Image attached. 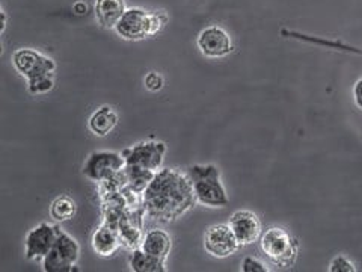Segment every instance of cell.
Masks as SVG:
<instances>
[{"mask_svg": "<svg viewBox=\"0 0 362 272\" xmlns=\"http://www.w3.org/2000/svg\"><path fill=\"white\" fill-rule=\"evenodd\" d=\"M197 197L187 174L160 169L144 191V208L151 220L169 222L195 206Z\"/></svg>", "mask_w": 362, "mask_h": 272, "instance_id": "1", "label": "cell"}, {"mask_svg": "<svg viewBox=\"0 0 362 272\" xmlns=\"http://www.w3.org/2000/svg\"><path fill=\"white\" fill-rule=\"evenodd\" d=\"M187 176L194 186L198 203L209 208L228 206L230 200L221 181V173L216 165H192L187 169Z\"/></svg>", "mask_w": 362, "mask_h": 272, "instance_id": "2", "label": "cell"}, {"mask_svg": "<svg viewBox=\"0 0 362 272\" xmlns=\"http://www.w3.org/2000/svg\"><path fill=\"white\" fill-rule=\"evenodd\" d=\"M263 253L276 266L287 268L294 265L298 257L299 244L294 237L281 227H270L259 237Z\"/></svg>", "mask_w": 362, "mask_h": 272, "instance_id": "3", "label": "cell"}, {"mask_svg": "<svg viewBox=\"0 0 362 272\" xmlns=\"http://www.w3.org/2000/svg\"><path fill=\"white\" fill-rule=\"evenodd\" d=\"M81 248L76 239L59 229L58 239L49 251V254L42 259V269L45 272H61V271H74Z\"/></svg>", "mask_w": 362, "mask_h": 272, "instance_id": "4", "label": "cell"}, {"mask_svg": "<svg viewBox=\"0 0 362 272\" xmlns=\"http://www.w3.org/2000/svg\"><path fill=\"white\" fill-rule=\"evenodd\" d=\"M166 145L165 142L148 141L136 144L130 149L122 152L124 159H126V166L145 169V171L157 173L162 169L165 161Z\"/></svg>", "mask_w": 362, "mask_h": 272, "instance_id": "5", "label": "cell"}, {"mask_svg": "<svg viewBox=\"0 0 362 272\" xmlns=\"http://www.w3.org/2000/svg\"><path fill=\"white\" fill-rule=\"evenodd\" d=\"M126 166V159L117 152L90 153L83 165V174L93 181H103Z\"/></svg>", "mask_w": 362, "mask_h": 272, "instance_id": "6", "label": "cell"}, {"mask_svg": "<svg viewBox=\"0 0 362 272\" xmlns=\"http://www.w3.org/2000/svg\"><path fill=\"white\" fill-rule=\"evenodd\" d=\"M115 30L119 37L130 41L151 37V14L139 8L127 9L117 23Z\"/></svg>", "mask_w": 362, "mask_h": 272, "instance_id": "7", "label": "cell"}, {"mask_svg": "<svg viewBox=\"0 0 362 272\" xmlns=\"http://www.w3.org/2000/svg\"><path fill=\"white\" fill-rule=\"evenodd\" d=\"M13 62L20 74L28 77V82L32 79L53 74L56 68L54 62L47 56H42L41 53L29 49L17 50L13 56Z\"/></svg>", "mask_w": 362, "mask_h": 272, "instance_id": "8", "label": "cell"}, {"mask_svg": "<svg viewBox=\"0 0 362 272\" xmlns=\"http://www.w3.org/2000/svg\"><path fill=\"white\" fill-rule=\"evenodd\" d=\"M204 246H206V249L211 256L223 259L233 256L237 251V248L240 246V244L237 241V237L233 233L230 225L218 224L210 227L206 232V236H204Z\"/></svg>", "mask_w": 362, "mask_h": 272, "instance_id": "9", "label": "cell"}, {"mask_svg": "<svg viewBox=\"0 0 362 272\" xmlns=\"http://www.w3.org/2000/svg\"><path fill=\"white\" fill-rule=\"evenodd\" d=\"M59 227L41 222L26 236V257L29 260H40L49 254L52 246L58 239Z\"/></svg>", "mask_w": 362, "mask_h": 272, "instance_id": "10", "label": "cell"}, {"mask_svg": "<svg viewBox=\"0 0 362 272\" xmlns=\"http://www.w3.org/2000/svg\"><path fill=\"white\" fill-rule=\"evenodd\" d=\"M198 47L207 58H223L233 52V41L222 28L209 26L199 33Z\"/></svg>", "mask_w": 362, "mask_h": 272, "instance_id": "11", "label": "cell"}, {"mask_svg": "<svg viewBox=\"0 0 362 272\" xmlns=\"http://www.w3.org/2000/svg\"><path fill=\"white\" fill-rule=\"evenodd\" d=\"M230 227L240 245H251L262 237V222L254 212H235L230 220Z\"/></svg>", "mask_w": 362, "mask_h": 272, "instance_id": "12", "label": "cell"}, {"mask_svg": "<svg viewBox=\"0 0 362 272\" xmlns=\"http://www.w3.org/2000/svg\"><path fill=\"white\" fill-rule=\"evenodd\" d=\"M126 11V0H97L95 4V17L103 28H115Z\"/></svg>", "mask_w": 362, "mask_h": 272, "instance_id": "13", "label": "cell"}, {"mask_svg": "<svg viewBox=\"0 0 362 272\" xmlns=\"http://www.w3.org/2000/svg\"><path fill=\"white\" fill-rule=\"evenodd\" d=\"M281 35L291 38V40L308 42V44L322 45V47H326V49L346 52V53H355V55L362 56V49L355 47V45H350V44L343 42V41H338V40H326V38H320V37H313V35H307V33H300V32H296V30H288V29H282Z\"/></svg>", "mask_w": 362, "mask_h": 272, "instance_id": "14", "label": "cell"}, {"mask_svg": "<svg viewBox=\"0 0 362 272\" xmlns=\"http://www.w3.org/2000/svg\"><path fill=\"white\" fill-rule=\"evenodd\" d=\"M171 237H169L168 233L163 230H151L145 234L144 241H142V249L158 260H163L168 257L169 251H171Z\"/></svg>", "mask_w": 362, "mask_h": 272, "instance_id": "15", "label": "cell"}, {"mask_svg": "<svg viewBox=\"0 0 362 272\" xmlns=\"http://www.w3.org/2000/svg\"><path fill=\"white\" fill-rule=\"evenodd\" d=\"M118 124V115L110 106H103L97 109L93 117L89 118V129L97 136L109 135Z\"/></svg>", "mask_w": 362, "mask_h": 272, "instance_id": "16", "label": "cell"}, {"mask_svg": "<svg viewBox=\"0 0 362 272\" xmlns=\"http://www.w3.org/2000/svg\"><path fill=\"white\" fill-rule=\"evenodd\" d=\"M118 246H119L118 236L112 229H109V227H101V229L97 230L93 236V248L100 256H105V257L112 256L117 251Z\"/></svg>", "mask_w": 362, "mask_h": 272, "instance_id": "17", "label": "cell"}, {"mask_svg": "<svg viewBox=\"0 0 362 272\" xmlns=\"http://www.w3.org/2000/svg\"><path fill=\"white\" fill-rule=\"evenodd\" d=\"M130 268L134 272H165V262L158 260L150 254H146L144 249H134L130 256Z\"/></svg>", "mask_w": 362, "mask_h": 272, "instance_id": "18", "label": "cell"}, {"mask_svg": "<svg viewBox=\"0 0 362 272\" xmlns=\"http://www.w3.org/2000/svg\"><path fill=\"white\" fill-rule=\"evenodd\" d=\"M76 210H77L76 201L71 200L70 197L64 196V197L56 198L52 203L50 215H52V218L56 221H68L74 217Z\"/></svg>", "mask_w": 362, "mask_h": 272, "instance_id": "19", "label": "cell"}, {"mask_svg": "<svg viewBox=\"0 0 362 272\" xmlns=\"http://www.w3.org/2000/svg\"><path fill=\"white\" fill-rule=\"evenodd\" d=\"M53 88V74L37 77L29 81V91L32 94H44Z\"/></svg>", "mask_w": 362, "mask_h": 272, "instance_id": "20", "label": "cell"}, {"mask_svg": "<svg viewBox=\"0 0 362 272\" xmlns=\"http://www.w3.org/2000/svg\"><path fill=\"white\" fill-rule=\"evenodd\" d=\"M331 272H356L355 265L346 256H337L329 265Z\"/></svg>", "mask_w": 362, "mask_h": 272, "instance_id": "21", "label": "cell"}, {"mask_svg": "<svg viewBox=\"0 0 362 272\" xmlns=\"http://www.w3.org/2000/svg\"><path fill=\"white\" fill-rule=\"evenodd\" d=\"M242 272H269L270 269L255 257H245L242 266H240Z\"/></svg>", "mask_w": 362, "mask_h": 272, "instance_id": "22", "label": "cell"}, {"mask_svg": "<svg viewBox=\"0 0 362 272\" xmlns=\"http://www.w3.org/2000/svg\"><path fill=\"white\" fill-rule=\"evenodd\" d=\"M144 82H145V86L148 88L150 91H158V89H162V86H163V77L158 73L151 72V73L145 76Z\"/></svg>", "mask_w": 362, "mask_h": 272, "instance_id": "23", "label": "cell"}, {"mask_svg": "<svg viewBox=\"0 0 362 272\" xmlns=\"http://www.w3.org/2000/svg\"><path fill=\"white\" fill-rule=\"evenodd\" d=\"M354 98H355V103L359 109H362V79L355 84L354 86Z\"/></svg>", "mask_w": 362, "mask_h": 272, "instance_id": "24", "label": "cell"}]
</instances>
